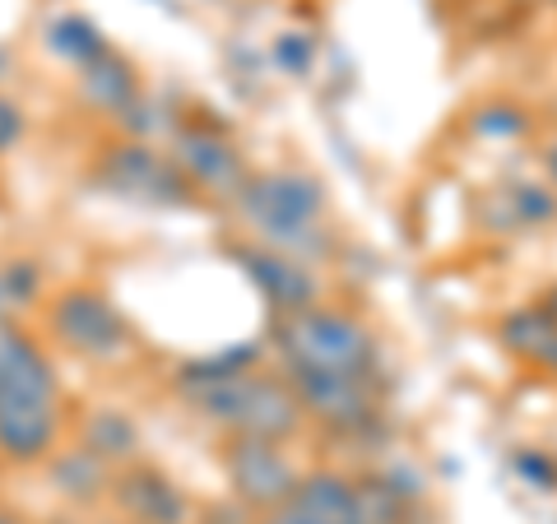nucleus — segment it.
I'll list each match as a JSON object with an SVG mask.
<instances>
[{"mask_svg":"<svg viewBox=\"0 0 557 524\" xmlns=\"http://www.w3.org/2000/svg\"><path fill=\"white\" fill-rule=\"evenodd\" d=\"M274 348L284 372H344V376H376L381 344L372 325L339 307H307L293 316H274Z\"/></svg>","mask_w":557,"mask_h":524,"instance_id":"3","label":"nucleus"},{"mask_svg":"<svg viewBox=\"0 0 557 524\" xmlns=\"http://www.w3.org/2000/svg\"><path fill=\"white\" fill-rule=\"evenodd\" d=\"M293 506H298L311 524H368V520H362L358 478L335 474V469L302 474L298 487H293Z\"/></svg>","mask_w":557,"mask_h":524,"instance_id":"15","label":"nucleus"},{"mask_svg":"<svg viewBox=\"0 0 557 524\" xmlns=\"http://www.w3.org/2000/svg\"><path fill=\"white\" fill-rule=\"evenodd\" d=\"M94 182L116 200L131 204H149V209H190L200 204V196L190 190V182L182 177V167L159 153L145 139H116L98 153L94 163Z\"/></svg>","mask_w":557,"mask_h":524,"instance_id":"5","label":"nucleus"},{"mask_svg":"<svg viewBox=\"0 0 557 524\" xmlns=\"http://www.w3.org/2000/svg\"><path fill=\"white\" fill-rule=\"evenodd\" d=\"M548 5H557V0H548Z\"/></svg>","mask_w":557,"mask_h":524,"instance_id":"31","label":"nucleus"},{"mask_svg":"<svg viewBox=\"0 0 557 524\" xmlns=\"http://www.w3.org/2000/svg\"><path fill=\"white\" fill-rule=\"evenodd\" d=\"M223 478L233 487V501H242L251 515H265L293 501L302 474L284 456V446L256 441V436H223Z\"/></svg>","mask_w":557,"mask_h":524,"instance_id":"6","label":"nucleus"},{"mask_svg":"<svg viewBox=\"0 0 557 524\" xmlns=\"http://www.w3.org/2000/svg\"><path fill=\"white\" fill-rule=\"evenodd\" d=\"M539 372H548V376H557V344H553V353L544 358V366H539Z\"/></svg>","mask_w":557,"mask_h":524,"instance_id":"28","label":"nucleus"},{"mask_svg":"<svg viewBox=\"0 0 557 524\" xmlns=\"http://www.w3.org/2000/svg\"><path fill=\"white\" fill-rule=\"evenodd\" d=\"M112 524H131V520H112Z\"/></svg>","mask_w":557,"mask_h":524,"instance_id":"30","label":"nucleus"},{"mask_svg":"<svg viewBox=\"0 0 557 524\" xmlns=\"http://www.w3.org/2000/svg\"><path fill=\"white\" fill-rule=\"evenodd\" d=\"M487 200L497 204V214L483 219L493 233H534L557 223V190L548 182H502L487 190Z\"/></svg>","mask_w":557,"mask_h":524,"instance_id":"16","label":"nucleus"},{"mask_svg":"<svg viewBox=\"0 0 557 524\" xmlns=\"http://www.w3.org/2000/svg\"><path fill=\"white\" fill-rule=\"evenodd\" d=\"M469 126H474L479 135L511 139V135H525L530 130V112L516 108V102H487V108H479L474 116H469Z\"/></svg>","mask_w":557,"mask_h":524,"instance_id":"21","label":"nucleus"},{"mask_svg":"<svg viewBox=\"0 0 557 524\" xmlns=\"http://www.w3.org/2000/svg\"><path fill=\"white\" fill-rule=\"evenodd\" d=\"M497 344L507 348L516 362L544 366V358L553 353V344H557V321L539 302L516 307V311H507V316L497 321Z\"/></svg>","mask_w":557,"mask_h":524,"instance_id":"18","label":"nucleus"},{"mask_svg":"<svg viewBox=\"0 0 557 524\" xmlns=\"http://www.w3.org/2000/svg\"><path fill=\"white\" fill-rule=\"evenodd\" d=\"M228 251L237 265L247 270L256 292L270 302L274 316H293V311H307L321 302V278H317V270H307V260L274 251L265 241H233Z\"/></svg>","mask_w":557,"mask_h":524,"instance_id":"10","label":"nucleus"},{"mask_svg":"<svg viewBox=\"0 0 557 524\" xmlns=\"http://www.w3.org/2000/svg\"><path fill=\"white\" fill-rule=\"evenodd\" d=\"M75 89H79V102L89 112L121 116L126 126H131V116L139 112V70L126 57H121L116 47H108L89 65H79Z\"/></svg>","mask_w":557,"mask_h":524,"instance_id":"13","label":"nucleus"},{"mask_svg":"<svg viewBox=\"0 0 557 524\" xmlns=\"http://www.w3.org/2000/svg\"><path fill=\"white\" fill-rule=\"evenodd\" d=\"M65 436V399L0 390V460L42 464Z\"/></svg>","mask_w":557,"mask_h":524,"instance_id":"11","label":"nucleus"},{"mask_svg":"<svg viewBox=\"0 0 557 524\" xmlns=\"http://www.w3.org/2000/svg\"><path fill=\"white\" fill-rule=\"evenodd\" d=\"M516 474H525L544 492H557V460L548 450H516Z\"/></svg>","mask_w":557,"mask_h":524,"instance_id":"23","label":"nucleus"},{"mask_svg":"<svg viewBox=\"0 0 557 524\" xmlns=\"http://www.w3.org/2000/svg\"><path fill=\"white\" fill-rule=\"evenodd\" d=\"M182 404L205 417L223 436H256V441L288 446L307 427V409L284 372H265L256 348H228V353L186 362L172 376Z\"/></svg>","mask_w":557,"mask_h":524,"instance_id":"1","label":"nucleus"},{"mask_svg":"<svg viewBox=\"0 0 557 524\" xmlns=\"http://www.w3.org/2000/svg\"><path fill=\"white\" fill-rule=\"evenodd\" d=\"M24 135H28V112H24V102L10 98V93H0V159H5L10 149H20Z\"/></svg>","mask_w":557,"mask_h":524,"instance_id":"22","label":"nucleus"},{"mask_svg":"<svg viewBox=\"0 0 557 524\" xmlns=\"http://www.w3.org/2000/svg\"><path fill=\"white\" fill-rule=\"evenodd\" d=\"M311 51H317V42L302 38V33H284V38H274V61L288 70V75H302Z\"/></svg>","mask_w":557,"mask_h":524,"instance_id":"24","label":"nucleus"},{"mask_svg":"<svg viewBox=\"0 0 557 524\" xmlns=\"http://www.w3.org/2000/svg\"><path fill=\"white\" fill-rule=\"evenodd\" d=\"M108 501L116 520L131 524H196V501L186 497V487L149 460L116 469Z\"/></svg>","mask_w":557,"mask_h":524,"instance_id":"9","label":"nucleus"},{"mask_svg":"<svg viewBox=\"0 0 557 524\" xmlns=\"http://www.w3.org/2000/svg\"><path fill=\"white\" fill-rule=\"evenodd\" d=\"M47 51L79 70L108 51V38H102V28L89 20V14H57V20L47 24Z\"/></svg>","mask_w":557,"mask_h":524,"instance_id":"19","label":"nucleus"},{"mask_svg":"<svg viewBox=\"0 0 557 524\" xmlns=\"http://www.w3.org/2000/svg\"><path fill=\"white\" fill-rule=\"evenodd\" d=\"M47 344L79 362H121L135 348V329L121 307L94 284H70L42 302Z\"/></svg>","mask_w":557,"mask_h":524,"instance_id":"4","label":"nucleus"},{"mask_svg":"<svg viewBox=\"0 0 557 524\" xmlns=\"http://www.w3.org/2000/svg\"><path fill=\"white\" fill-rule=\"evenodd\" d=\"M168 159L182 167V177L190 182V190H196L200 200L237 204L242 186H247V177H251L233 139L223 130H214V126H205V121H186V126H177Z\"/></svg>","mask_w":557,"mask_h":524,"instance_id":"7","label":"nucleus"},{"mask_svg":"<svg viewBox=\"0 0 557 524\" xmlns=\"http://www.w3.org/2000/svg\"><path fill=\"white\" fill-rule=\"evenodd\" d=\"M42 265L28 255H14V260H0V325L5 321H20V311H33L42 302Z\"/></svg>","mask_w":557,"mask_h":524,"instance_id":"20","label":"nucleus"},{"mask_svg":"<svg viewBox=\"0 0 557 524\" xmlns=\"http://www.w3.org/2000/svg\"><path fill=\"white\" fill-rule=\"evenodd\" d=\"M0 524H24L20 515H10V511H0Z\"/></svg>","mask_w":557,"mask_h":524,"instance_id":"29","label":"nucleus"},{"mask_svg":"<svg viewBox=\"0 0 557 524\" xmlns=\"http://www.w3.org/2000/svg\"><path fill=\"white\" fill-rule=\"evenodd\" d=\"M539 167H544V182L557 190V130L544 139V145H539Z\"/></svg>","mask_w":557,"mask_h":524,"instance_id":"25","label":"nucleus"},{"mask_svg":"<svg viewBox=\"0 0 557 524\" xmlns=\"http://www.w3.org/2000/svg\"><path fill=\"white\" fill-rule=\"evenodd\" d=\"M0 390L38 395V399H65L57 362H51L47 344L33 339L20 321L0 325Z\"/></svg>","mask_w":557,"mask_h":524,"instance_id":"12","label":"nucleus"},{"mask_svg":"<svg viewBox=\"0 0 557 524\" xmlns=\"http://www.w3.org/2000/svg\"><path fill=\"white\" fill-rule=\"evenodd\" d=\"M298 390L307 417L335 427V432H358L376 423L381 409V386L376 376H344V372H284Z\"/></svg>","mask_w":557,"mask_h":524,"instance_id":"8","label":"nucleus"},{"mask_svg":"<svg viewBox=\"0 0 557 524\" xmlns=\"http://www.w3.org/2000/svg\"><path fill=\"white\" fill-rule=\"evenodd\" d=\"M325 182L298 167H265L251 172L237 196V214L251 223L256 241L288 255H317L325 251Z\"/></svg>","mask_w":557,"mask_h":524,"instance_id":"2","label":"nucleus"},{"mask_svg":"<svg viewBox=\"0 0 557 524\" xmlns=\"http://www.w3.org/2000/svg\"><path fill=\"white\" fill-rule=\"evenodd\" d=\"M42 464H47L51 492H57L61 501H70V506H102V501L112 497L116 469H112V464H102L94 450H84V446H75V441H70V446H57Z\"/></svg>","mask_w":557,"mask_h":524,"instance_id":"14","label":"nucleus"},{"mask_svg":"<svg viewBox=\"0 0 557 524\" xmlns=\"http://www.w3.org/2000/svg\"><path fill=\"white\" fill-rule=\"evenodd\" d=\"M256 524H311L302 511H298V506H274V511H265V515H256Z\"/></svg>","mask_w":557,"mask_h":524,"instance_id":"26","label":"nucleus"},{"mask_svg":"<svg viewBox=\"0 0 557 524\" xmlns=\"http://www.w3.org/2000/svg\"><path fill=\"white\" fill-rule=\"evenodd\" d=\"M75 446L94 450L102 464L126 469V464L139 460V450H145V436H139V423H135L126 409L102 404V409H89L75 423Z\"/></svg>","mask_w":557,"mask_h":524,"instance_id":"17","label":"nucleus"},{"mask_svg":"<svg viewBox=\"0 0 557 524\" xmlns=\"http://www.w3.org/2000/svg\"><path fill=\"white\" fill-rule=\"evenodd\" d=\"M534 302H539V307H544V311H548V316L557 321V284H548L544 292H539V297H534Z\"/></svg>","mask_w":557,"mask_h":524,"instance_id":"27","label":"nucleus"}]
</instances>
